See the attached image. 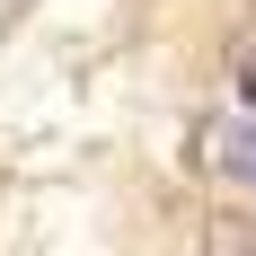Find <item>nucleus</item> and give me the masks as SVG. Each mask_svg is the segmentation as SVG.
Instances as JSON below:
<instances>
[{
    "label": "nucleus",
    "mask_w": 256,
    "mask_h": 256,
    "mask_svg": "<svg viewBox=\"0 0 256 256\" xmlns=\"http://www.w3.org/2000/svg\"><path fill=\"white\" fill-rule=\"evenodd\" d=\"M238 98H248V106H256V53H248V71H238Z\"/></svg>",
    "instance_id": "3"
},
{
    "label": "nucleus",
    "mask_w": 256,
    "mask_h": 256,
    "mask_svg": "<svg viewBox=\"0 0 256 256\" xmlns=\"http://www.w3.org/2000/svg\"><path fill=\"white\" fill-rule=\"evenodd\" d=\"M221 168H230V177H248V186H256V124H238L230 142H221Z\"/></svg>",
    "instance_id": "2"
},
{
    "label": "nucleus",
    "mask_w": 256,
    "mask_h": 256,
    "mask_svg": "<svg viewBox=\"0 0 256 256\" xmlns=\"http://www.w3.org/2000/svg\"><path fill=\"white\" fill-rule=\"evenodd\" d=\"M204 248H212V256H248V248H256V221H248V212H212Z\"/></svg>",
    "instance_id": "1"
}]
</instances>
